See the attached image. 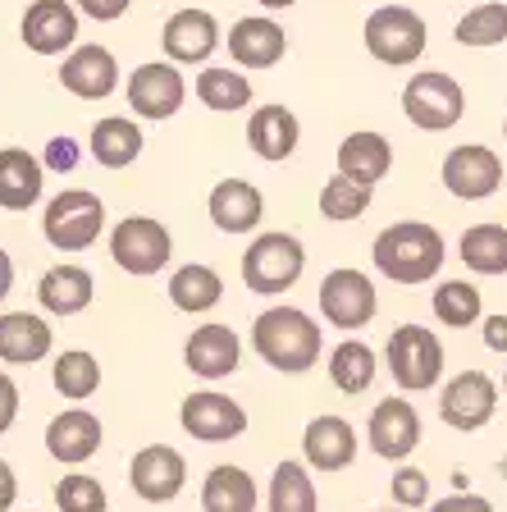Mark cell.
Masks as SVG:
<instances>
[{
	"label": "cell",
	"instance_id": "6da1fadb",
	"mask_svg": "<svg viewBox=\"0 0 507 512\" xmlns=\"http://www.w3.org/2000/svg\"><path fill=\"white\" fill-rule=\"evenodd\" d=\"M370 261L380 270L384 279L393 284H430L448 261V243L444 234L425 220H393L389 229L375 234V247H370Z\"/></svg>",
	"mask_w": 507,
	"mask_h": 512
},
{
	"label": "cell",
	"instance_id": "7a4b0ae2",
	"mask_svg": "<svg viewBox=\"0 0 507 512\" xmlns=\"http://www.w3.org/2000/svg\"><path fill=\"white\" fill-rule=\"evenodd\" d=\"M252 352L270 371L302 375L320 362V325L302 307H265L252 320Z\"/></svg>",
	"mask_w": 507,
	"mask_h": 512
},
{
	"label": "cell",
	"instance_id": "3957f363",
	"mask_svg": "<svg viewBox=\"0 0 507 512\" xmlns=\"http://www.w3.org/2000/svg\"><path fill=\"white\" fill-rule=\"evenodd\" d=\"M302 270H307V247H302V238L279 234V229L256 234L243 252V284L252 288V293H261V298L288 293V288L302 279Z\"/></svg>",
	"mask_w": 507,
	"mask_h": 512
},
{
	"label": "cell",
	"instance_id": "277c9868",
	"mask_svg": "<svg viewBox=\"0 0 507 512\" xmlns=\"http://www.w3.org/2000/svg\"><path fill=\"white\" fill-rule=\"evenodd\" d=\"M106 229V202L87 188H64L55 192L46 202V215H42V234L55 252L74 256V252H87V247L101 238Z\"/></svg>",
	"mask_w": 507,
	"mask_h": 512
},
{
	"label": "cell",
	"instance_id": "5b68a950",
	"mask_svg": "<svg viewBox=\"0 0 507 512\" xmlns=\"http://www.w3.org/2000/svg\"><path fill=\"white\" fill-rule=\"evenodd\" d=\"M361 42L389 69H407L425 55V42H430V28L416 10L407 5H380V10L366 14V28H361Z\"/></svg>",
	"mask_w": 507,
	"mask_h": 512
},
{
	"label": "cell",
	"instance_id": "8992f818",
	"mask_svg": "<svg viewBox=\"0 0 507 512\" xmlns=\"http://www.w3.org/2000/svg\"><path fill=\"white\" fill-rule=\"evenodd\" d=\"M384 362H389V375L402 394H425L444 375V343L425 325H398L389 334Z\"/></svg>",
	"mask_w": 507,
	"mask_h": 512
},
{
	"label": "cell",
	"instance_id": "52a82bcc",
	"mask_svg": "<svg viewBox=\"0 0 507 512\" xmlns=\"http://www.w3.org/2000/svg\"><path fill=\"white\" fill-rule=\"evenodd\" d=\"M402 115L425 133H448L466 115V92L453 74L425 69V74H412L402 87Z\"/></svg>",
	"mask_w": 507,
	"mask_h": 512
},
{
	"label": "cell",
	"instance_id": "ba28073f",
	"mask_svg": "<svg viewBox=\"0 0 507 512\" xmlns=\"http://www.w3.org/2000/svg\"><path fill=\"white\" fill-rule=\"evenodd\" d=\"M110 256L124 275H160L174 261V234L151 215H128L110 229Z\"/></svg>",
	"mask_w": 507,
	"mask_h": 512
},
{
	"label": "cell",
	"instance_id": "9c48e42d",
	"mask_svg": "<svg viewBox=\"0 0 507 512\" xmlns=\"http://www.w3.org/2000/svg\"><path fill=\"white\" fill-rule=\"evenodd\" d=\"M380 311V293L370 284V275L352 266H338L320 279V316L334 325V330H366Z\"/></svg>",
	"mask_w": 507,
	"mask_h": 512
},
{
	"label": "cell",
	"instance_id": "30bf717a",
	"mask_svg": "<svg viewBox=\"0 0 507 512\" xmlns=\"http://www.w3.org/2000/svg\"><path fill=\"white\" fill-rule=\"evenodd\" d=\"M439 179L453 192L457 202H485L503 188V156L494 147H480V142H466L453 147L439 165Z\"/></svg>",
	"mask_w": 507,
	"mask_h": 512
},
{
	"label": "cell",
	"instance_id": "8fae6325",
	"mask_svg": "<svg viewBox=\"0 0 507 512\" xmlns=\"http://www.w3.org/2000/svg\"><path fill=\"white\" fill-rule=\"evenodd\" d=\"M179 426L197 444H229V439H238L247 430V412L238 398L220 394V389H197V394L183 398Z\"/></svg>",
	"mask_w": 507,
	"mask_h": 512
},
{
	"label": "cell",
	"instance_id": "7c38bea8",
	"mask_svg": "<svg viewBox=\"0 0 507 512\" xmlns=\"http://www.w3.org/2000/svg\"><path fill=\"white\" fill-rule=\"evenodd\" d=\"M124 92H128V110H138V119H169V115H179L183 101H188V83H183L174 60L138 64L128 74Z\"/></svg>",
	"mask_w": 507,
	"mask_h": 512
},
{
	"label": "cell",
	"instance_id": "4fadbf2b",
	"mask_svg": "<svg viewBox=\"0 0 507 512\" xmlns=\"http://www.w3.org/2000/svg\"><path fill=\"white\" fill-rule=\"evenodd\" d=\"M498 412V384L489 380L485 371H462L444 384V394H439V416H444V426L462 430H485Z\"/></svg>",
	"mask_w": 507,
	"mask_h": 512
},
{
	"label": "cell",
	"instance_id": "5bb4252c",
	"mask_svg": "<svg viewBox=\"0 0 507 512\" xmlns=\"http://www.w3.org/2000/svg\"><path fill=\"white\" fill-rule=\"evenodd\" d=\"M160 46H165V60L174 64H206L224 46L220 19L211 10H197V5L174 10L160 28Z\"/></svg>",
	"mask_w": 507,
	"mask_h": 512
},
{
	"label": "cell",
	"instance_id": "9a60e30c",
	"mask_svg": "<svg viewBox=\"0 0 507 512\" xmlns=\"http://www.w3.org/2000/svg\"><path fill=\"white\" fill-rule=\"evenodd\" d=\"M128 485L147 503H169L179 499L183 485H188V462H183V453L174 444H147L128 462Z\"/></svg>",
	"mask_w": 507,
	"mask_h": 512
},
{
	"label": "cell",
	"instance_id": "2e32d148",
	"mask_svg": "<svg viewBox=\"0 0 507 512\" xmlns=\"http://www.w3.org/2000/svg\"><path fill=\"white\" fill-rule=\"evenodd\" d=\"M78 5L69 0H32L23 10L19 37L32 55H64L78 46Z\"/></svg>",
	"mask_w": 507,
	"mask_h": 512
},
{
	"label": "cell",
	"instance_id": "e0dca14e",
	"mask_svg": "<svg viewBox=\"0 0 507 512\" xmlns=\"http://www.w3.org/2000/svg\"><path fill=\"white\" fill-rule=\"evenodd\" d=\"M60 87L78 101H106L119 87V60L110 46L101 42H83L64 55L60 64Z\"/></svg>",
	"mask_w": 507,
	"mask_h": 512
},
{
	"label": "cell",
	"instance_id": "ac0fdd59",
	"mask_svg": "<svg viewBox=\"0 0 507 512\" xmlns=\"http://www.w3.org/2000/svg\"><path fill=\"white\" fill-rule=\"evenodd\" d=\"M366 439L384 462H407L421 444V416L407 398H384L366 421Z\"/></svg>",
	"mask_w": 507,
	"mask_h": 512
},
{
	"label": "cell",
	"instance_id": "d6986e66",
	"mask_svg": "<svg viewBox=\"0 0 507 512\" xmlns=\"http://www.w3.org/2000/svg\"><path fill=\"white\" fill-rule=\"evenodd\" d=\"M243 362V339L233 325H197L183 343V366L197 380H229Z\"/></svg>",
	"mask_w": 507,
	"mask_h": 512
},
{
	"label": "cell",
	"instance_id": "ffe728a7",
	"mask_svg": "<svg viewBox=\"0 0 507 512\" xmlns=\"http://www.w3.org/2000/svg\"><path fill=\"white\" fill-rule=\"evenodd\" d=\"M224 46L238 69H275L288 55V32L270 14H247L224 32Z\"/></svg>",
	"mask_w": 507,
	"mask_h": 512
},
{
	"label": "cell",
	"instance_id": "44dd1931",
	"mask_svg": "<svg viewBox=\"0 0 507 512\" xmlns=\"http://www.w3.org/2000/svg\"><path fill=\"white\" fill-rule=\"evenodd\" d=\"M352 458H357V430L343 416H311L302 430V462L320 476H334L352 467Z\"/></svg>",
	"mask_w": 507,
	"mask_h": 512
},
{
	"label": "cell",
	"instance_id": "7402d4cb",
	"mask_svg": "<svg viewBox=\"0 0 507 512\" xmlns=\"http://www.w3.org/2000/svg\"><path fill=\"white\" fill-rule=\"evenodd\" d=\"M101 439H106L101 421H96L87 407H69V412H60L51 426H46V453H51L55 462H64V467H83L87 458L101 453Z\"/></svg>",
	"mask_w": 507,
	"mask_h": 512
},
{
	"label": "cell",
	"instance_id": "603a6c76",
	"mask_svg": "<svg viewBox=\"0 0 507 512\" xmlns=\"http://www.w3.org/2000/svg\"><path fill=\"white\" fill-rule=\"evenodd\" d=\"M206 211H211V224L220 234H252L256 224L265 220V197L247 179H224L211 188Z\"/></svg>",
	"mask_w": 507,
	"mask_h": 512
},
{
	"label": "cell",
	"instance_id": "cb8c5ba5",
	"mask_svg": "<svg viewBox=\"0 0 507 512\" xmlns=\"http://www.w3.org/2000/svg\"><path fill=\"white\" fill-rule=\"evenodd\" d=\"M334 160H338V174H343V179L375 188V183L393 170V147L384 133H375V128H357V133H348V138L338 142Z\"/></svg>",
	"mask_w": 507,
	"mask_h": 512
},
{
	"label": "cell",
	"instance_id": "d4e9b609",
	"mask_svg": "<svg viewBox=\"0 0 507 512\" xmlns=\"http://www.w3.org/2000/svg\"><path fill=\"white\" fill-rule=\"evenodd\" d=\"M46 192V165L28 147L0 151V206L5 211H28Z\"/></svg>",
	"mask_w": 507,
	"mask_h": 512
},
{
	"label": "cell",
	"instance_id": "484cf974",
	"mask_svg": "<svg viewBox=\"0 0 507 512\" xmlns=\"http://www.w3.org/2000/svg\"><path fill=\"white\" fill-rule=\"evenodd\" d=\"M297 142H302V124H297V115L288 106L275 101V106L252 110V119H247V147L261 160L279 165V160H288L297 151Z\"/></svg>",
	"mask_w": 507,
	"mask_h": 512
},
{
	"label": "cell",
	"instance_id": "4316f807",
	"mask_svg": "<svg viewBox=\"0 0 507 512\" xmlns=\"http://www.w3.org/2000/svg\"><path fill=\"white\" fill-rule=\"evenodd\" d=\"M51 325L32 311H5L0 316V362L10 366H37L42 357H51Z\"/></svg>",
	"mask_w": 507,
	"mask_h": 512
},
{
	"label": "cell",
	"instance_id": "83f0119b",
	"mask_svg": "<svg viewBox=\"0 0 507 512\" xmlns=\"http://www.w3.org/2000/svg\"><path fill=\"white\" fill-rule=\"evenodd\" d=\"M92 298H96V279L74 261H60V266H51L37 279V302L51 316H78V311L92 307Z\"/></svg>",
	"mask_w": 507,
	"mask_h": 512
},
{
	"label": "cell",
	"instance_id": "f1b7e54d",
	"mask_svg": "<svg viewBox=\"0 0 507 512\" xmlns=\"http://www.w3.org/2000/svg\"><path fill=\"white\" fill-rule=\"evenodd\" d=\"M142 128L138 119H124V115H106V119H96L92 128V160L101 165V170H128L133 160L142 156Z\"/></svg>",
	"mask_w": 507,
	"mask_h": 512
},
{
	"label": "cell",
	"instance_id": "f546056e",
	"mask_svg": "<svg viewBox=\"0 0 507 512\" xmlns=\"http://www.w3.org/2000/svg\"><path fill=\"white\" fill-rule=\"evenodd\" d=\"M256 499V480L233 462L211 467L201 480V512H256Z\"/></svg>",
	"mask_w": 507,
	"mask_h": 512
},
{
	"label": "cell",
	"instance_id": "4dcf8cb0",
	"mask_svg": "<svg viewBox=\"0 0 507 512\" xmlns=\"http://www.w3.org/2000/svg\"><path fill=\"white\" fill-rule=\"evenodd\" d=\"M265 508L270 512H320V494L311 467L297 458H284L270 471V490H265Z\"/></svg>",
	"mask_w": 507,
	"mask_h": 512
},
{
	"label": "cell",
	"instance_id": "1f68e13d",
	"mask_svg": "<svg viewBox=\"0 0 507 512\" xmlns=\"http://www.w3.org/2000/svg\"><path fill=\"white\" fill-rule=\"evenodd\" d=\"M375 375H380V357H375V348L361 339H343L334 352H329V380H334L338 394H366L370 384H375Z\"/></svg>",
	"mask_w": 507,
	"mask_h": 512
},
{
	"label": "cell",
	"instance_id": "d6a6232c",
	"mask_svg": "<svg viewBox=\"0 0 507 512\" xmlns=\"http://www.w3.org/2000/svg\"><path fill=\"white\" fill-rule=\"evenodd\" d=\"M220 298H224L220 270L201 266V261H192V266H179V270H174V279H169V302H174L179 311H188V316L211 311Z\"/></svg>",
	"mask_w": 507,
	"mask_h": 512
},
{
	"label": "cell",
	"instance_id": "836d02e7",
	"mask_svg": "<svg viewBox=\"0 0 507 512\" xmlns=\"http://www.w3.org/2000/svg\"><path fill=\"white\" fill-rule=\"evenodd\" d=\"M197 101L215 115H233V110L252 106V78L238 74V69H220V64H206L197 74Z\"/></svg>",
	"mask_w": 507,
	"mask_h": 512
},
{
	"label": "cell",
	"instance_id": "e575fe53",
	"mask_svg": "<svg viewBox=\"0 0 507 512\" xmlns=\"http://www.w3.org/2000/svg\"><path fill=\"white\" fill-rule=\"evenodd\" d=\"M434 320L448 330H471L476 320H485V298L471 279H444L434 288Z\"/></svg>",
	"mask_w": 507,
	"mask_h": 512
},
{
	"label": "cell",
	"instance_id": "d590c367",
	"mask_svg": "<svg viewBox=\"0 0 507 512\" xmlns=\"http://www.w3.org/2000/svg\"><path fill=\"white\" fill-rule=\"evenodd\" d=\"M51 380H55V394L60 398H69V403H87V398L101 389V362L83 348H69V352L55 357Z\"/></svg>",
	"mask_w": 507,
	"mask_h": 512
},
{
	"label": "cell",
	"instance_id": "8d00e7d4",
	"mask_svg": "<svg viewBox=\"0 0 507 512\" xmlns=\"http://www.w3.org/2000/svg\"><path fill=\"white\" fill-rule=\"evenodd\" d=\"M462 261L476 275H507V229L503 224H471L462 234Z\"/></svg>",
	"mask_w": 507,
	"mask_h": 512
},
{
	"label": "cell",
	"instance_id": "74e56055",
	"mask_svg": "<svg viewBox=\"0 0 507 512\" xmlns=\"http://www.w3.org/2000/svg\"><path fill=\"white\" fill-rule=\"evenodd\" d=\"M453 37L462 46H503L507 42V0H480L457 19Z\"/></svg>",
	"mask_w": 507,
	"mask_h": 512
},
{
	"label": "cell",
	"instance_id": "f35d334b",
	"mask_svg": "<svg viewBox=\"0 0 507 512\" xmlns=\"http://www.w3.org/2000/svg\"><path fill=\"white\" fill-rule=\"evenodd\" d=\"M370 192H375V188H366V183H352V179H343V174H334V179L320 188V215H325V220H334V224L357 220V215L370 211Z\"/></svg>",
	"mask_w": 507,
	"mask_h": 512
},
{
	"label": "cell",
	"instance_id": "ab89813d",
	"mask_svg": "<svg viewBox=\"0 0 507 512\" xmlns=\"http://www.w3.org/2000/svg\"><path fill=\"white\" fill-rule=\"evenodd\" d=\"M106 503V485L96 476H83V471L60 476V485H55V508L60 512H106Z\"/></svg>",
	"mask_w": 507,
	"mask_h": 512
},
{
	"label": "cell",
	"instance_id": "60d3db41",
	"mask_svg": "<svg viewBox=\"0 0 507 512\" xmlns=\"http://www.w3.org/2000/svg\"><path fill=\"white\" fill-rule=\"evenodd\" d=\"M393 503H398V508H425V503H430V476L416 467H402L398 476H393Z\"/></svg>",
	"mask_w": 507,
	"mask_h": 512
},
{
	"label": "cell",
	"instance_id": "b9f144b4",
	"mask_svg": "<svg viewBox=\"0 0 507 512\" xmlns=\"http://www.w3.org/2000/svg\"><path fill=\"white\" fill-rule=\"evenodd\" d=\"M46 170H60V174H69V170H78V142L74 138H51L46 142V160H42Z\"/></svg>",
	"mask_w": 507,
	"mask_h": 512
},
{
	"label": "cell",
	"instance_id": "7bdbcfd3",
	"mask_svg": "<svg viewBox=\"0 0 507 512\" xmlns=\"http://www.w3.org/2000/svg\"><path fill=\"white\" fill-rule=\"evenodd\" d=\"M74 5H78V14H87V19H96V23H115L128 14L133 0H74Z\"/></svg>",
	"mask_w": 507,
	"mask_h": 512
},
{
	"label": "cell",
	"instance_id": "ee69618b",
	"mask_svg": "<svg viewBox=\"0 0 507 512\" xmlns=\"http://www.w3.org/2000/svg\"><path fill=\"white\" fill-rule=\"evenodd\" d=\"M14 416H19V384L0 371V435L14 426Z\"/></svg>",
	"mask_w": 507,
	"mask_h": 512
},
{
	"label": "cell",
	"instance_id": "f6af8a7d",
	"mask_svg": "<svg viewBox=\"0 0 507 512\" xmlns=\"http://www.w3.org/2000/svg\"><path fill=\"white\" fill-rule=\"evenodd\" d=\"M430 512H494V503L480 494H448V499L430 503Z\"/></svg>",
	"mask_w": 507,
	"mask_h": 512
},
{
	"label": "cell",
	"instance_id": "bcb514c9",
	"mask_svg": "<svg viewBox=\"0 0 507 512\" xmlns=\"http://www.w3.org/2000/svg\"><path fill=\"white\" fill-rule=\"evenodd\" d=\"M14 499H19V476H14L10 462L0 458V512H10Z\"/></svg>",
	"mask_w": 507,
	"mask_h": 512
},
{
	"label": "cell",
	"instance_id": "7dc6e473",
	"mask_svg": "<svg viewBox=\"0 0 507 512\" xmlns=\"http://www.w3.org/2000/svg\"><path fill=\"white\" fill-rule=\"evenodd\" d=\"M485 348L489 352H507V316H489L485 320Z\"/></svg>",
	"mask_w": 507,
	"mask_h": 512
},
{
	"label": "cell",
	"instance_id": "c3c4849f",
	"mask_svg": "<svg viewBox=\"0 0 507 512\" xmlns=\"http://www.w3.org/2000/svg\"><path fill=\"white\" fill-rule=\"evenodd\" d=\"M10 288H14V261H10V252L0 247V302L10 298Z\"/></svg>",
	"mask_w": 507,
	"mask_h": 512
},
{
	"label": "cell",
	"instance_id": "681fc988",
	"mask_svg": "<svg viewBox=\"0 0 507 512\" xmlns=\"http://www.w3.org/2000/svg\"><path fill=\"white\" fill-rule=\"evenodd\" d=\"M256 5H261V10H293L297 0H256Z\"/></svg>",
	"mask_w": 507,
	"mask_h": 512
},
{
	"label": "cell",
	"instance_id": "f907efd6",
	"mask_svg": "<svg viewBox=\"0 0 507 512\" xmlns=\"http://www.w3.org/2000/svg\"><path fill=\"white\" fill-rule=\"evenodd\" d=\"M380 512H412V508H380Z\"/></svg>",
	"mask_w": 507,
	"mask_h": 512
},
{
	"label": "cell",
	"instance_id": "816d5d0a",
	"mask_svg": "<svg viewBox=\"0 0 507 512\" xmlns=\"http://www.w3.org/2000/svg\"><path fill=\"white\" fill-rule=\"evenodd\" d=\"M503 394H507V371H503Z\"/></svg>",
	"mask_w": 507,
	"mask_h": 512
},
{
	"label": "cell",
	"instance_id": "f5cc1de1",
	"mask_svg": "<svg viewBox=\"0 0 507 512\" xmlns=\"http://www.w3.org/2000/svg\"><path fill=\"white\" fill-rule=\"evenodd\" d=\"M503 138H507V119H503Z\"/></svg>",
	"mask_w": 507,
	"mask_h": 512
}]
</instances>
